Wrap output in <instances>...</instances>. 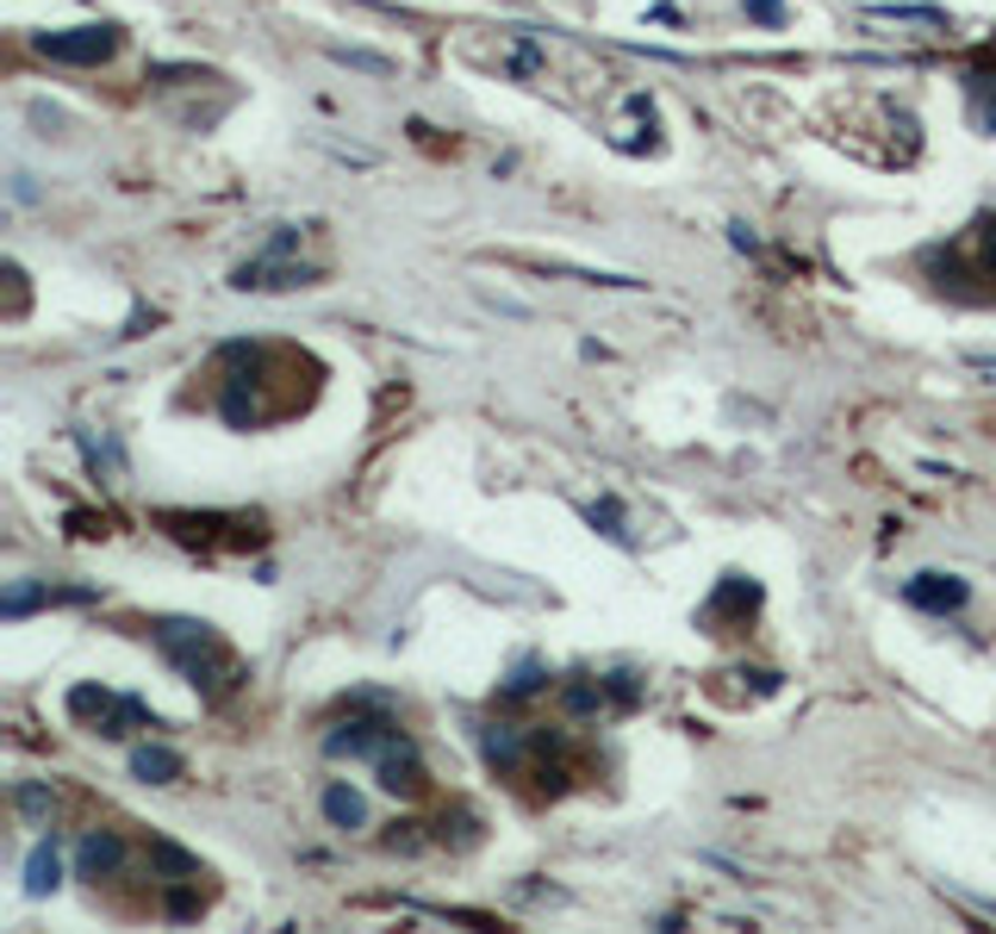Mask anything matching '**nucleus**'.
<instances>
[{
	"mask_svg": "<svg viewBox=\"0 0 996 934\" xmlns=\"http://www.w3.org/2000/svg\"><path fill=\"white\" fill-rule=\"evenodd\" d=\"M324 747H331L336 761H374L386 792H417V785H424L417 747L399 723H343V729H331Z\"/></svg>",
	"mask_w": 996,
	"mask_h": 934,
	"instance_id": "obj_1",
	"label": "nucleus"
},
{
	"mask_svg": "<svg viewBox=\"0 0 996 934\" xmlns=\"http://www.w3.org/2000/svg\"><path fill=\"white\" fill-rule=\"evenodd\" d=\"M157 642H162V654H169L193 685H207V692H224V685L238 680V661L212 642L207 623H174L169 617V623H157Z\"/></svg>",
	"mask_w": 996,
	"mask_h": 934,
	"instance_id": "obj_2",
	"label": "nucleus"
},
{
	"mask_svg": "<svg viewBox=\"0 0 996 934\" xmlns=\"http://www.w3.org/2000/svg\"><path fill=\"white\" fill-rule=\"evenodd\" d=\"M69 711H76V716H94L100 735H125V729L157 723V716L143 711L138 697H112V692H94V685H76V692H69Z\"/></svg>",
	"mask_w": 996,
	"mask_h": 934,
	"instance_id": "obj_3",
	"label": "nucleus"
},
{
	"mask_svg": "<svg viewBox=\"0 0 996 934\" xmlns=\"http://www.w3.org/2000/svg\"><path fill=\"white\" fill-rule=\"evenodd\" d=\"M32 44L50 63H107L119 32H112V26H81V32H44V38H32Z\"/></svg>",
	"mask_w": 996,
	"mask_h": 934,
	"instance_id": "obj_4",
	"label": "nucleus"
},
{
	"mask_svg": "<svg viewBox=\"0 0 996 934\" xmlns=\"http://www.w3.org/2000/svg\"><path fill=\"white\" fill-rule=\"evenodd\" d=\"M903 599L922 604V611H959V604H965V586L953 580V573H916Z\"/></svg>",
	"mask_w": 996,
	"mask_h": 934,
	"instance_id": "obj_5",
	"label": "nucleus"
},
{
	"mask_svg": "<svg viewBox=\"0 0 996 934\" xmlns=\"http://www.w3.org/2000/svg\"><path fill=\"white\" fill-rule=\"evenodd\" d=\"M131 773L150 779V785H169V779H181V754H169V747H138V754H131Z\"/></svg>",
	"mask_w": 996,
	"mask_h": 934,
	"instance_id": "obj_6",
	"label": "nucleus"
},
{
	"mask_svg": "<svg viewBox=\"0 0 996 934\" xmlns=\"http://www.w3.org/2000/svg\"><path fill=\"white\" fill-rule=\"evenodd\" d=\"M119 860H125V847H119V835H107V828L81 841V872H88V878H100V872H112V866H119Z\"/></svg>",
	"mask_w": 996,
	"mask_h": 934,
	"instance_id": "obj_7",
	"label": "nucleus"
},
{
	"mask_svg": "<svg viewBox=\"0 0 996 934\" xmlns=\"http://www.w3.org/2000/svg\"><path fill=\"white\" fill-rule=\"evenodd\" d=\"M50 885H57V847H50V841H38L32 860H26V891H32V897H44Z\"/></svg>",
	"mask_w": 996,
	"mask_h": 934,
	"instance_id": "obj_8",
	"label": "nucleus"
},
{
	"mask_svg": "<svg viewBox=\"0 0 996 934\" xmlns=\"http://www.w3.org/2000/svg\"><path fill=\"white\" fill-rule=\"evenodd\" d=\"M324 816H331L336 828H362L368 810H362V797L349 792V785H331V792H324Z\"/></svg>",
	"mask_w": 996,
	"mask_h": 934,
	"instance_id": "obj_9",
	"label": "nucleus"
},
{
	"mask_svg": "<svg viewBox=\"0 0 996 934\" xmlns=\"http://www.w3.org/2000/svg\"><path fill=\"white\" fill-rule=\"evenodd\" d=\"M747 19H759V26H785V0H747Z\"/></svg>",
	"mask_w": 996,
	"mask_h": 934,
	"instance_id": "obj_10",
	"label": "nucleus"
},
{
	"mask_svg": "<svg viewBox=\"0 0 996 934\" xmlns=\"http://www.w3.org/2000/svg\"><path fill=\"white\" fill-rule=\"evenodd\" d=\"M336 57H343V63H355V69H374V76H386V57H368V50H336Z\"/></svg>",
	"mask_w": 996,
	"mask_h": 934,
	"instance_id": "obj_11",
	"label": "nucleus"
},
{
	"mask_svg": "<svg viewBox=\"0 0 996 934\" xmlns=\"http://www.w3.org/2000/svg\"><path fill=\"white\" fill-rule=\"evenodd\" d=\"M536 673H542L536 661H523V666H517V680H511V692H536V685H542Z\"/></svg>",
	"mask_w": 996,
	"mask_h": 934,
	"instance_id": "obj_12",
	"label": "nucleus"
},
{
	"mask_svg": "<svg viewBox=\"0 0 996 934\" xmlns=\"http://www.w3.org/2000/svg\"><path fill=\"white\" fill-rule=\"evenodd\" d=\"M19 810H26V816H44V792H38V785H26V792H19Z\"/></svg>",
	"mask_w": 996,
	"mask_h": 934,
	"instance_id": "obj_13",
	"label": "nucleus"
},
{
	"mask_svg": "<svg viewBox=\"0 0 996 934\" xmlns=\"http://www.w3.org/2000/svg\"><path fill=\"white\" fill-rule=\"evenodd\" d=\"M984 125L996 131V88H990V94H984Z\"/></svg>",
	"mask_w": 996,
	"mask_h": 934,
	"instance_id": "obj_14",
	"label": "nucleus"
},
{
	"mask_svg": "<svg viewBox=\"0 0 996 934\" xmlns=\"http://www.w3.org/2000/svg\"><path fill=\"white\" fill-rule=\"evenodd\" d=\"M984 262H990V274H996V238H990V250H984Z\"/></svg>",
	"mask_w": 996,
	"mask_h": 934,
	"instance_id": "obj_15",
	"label": "nucleus"
}]
</instances>
